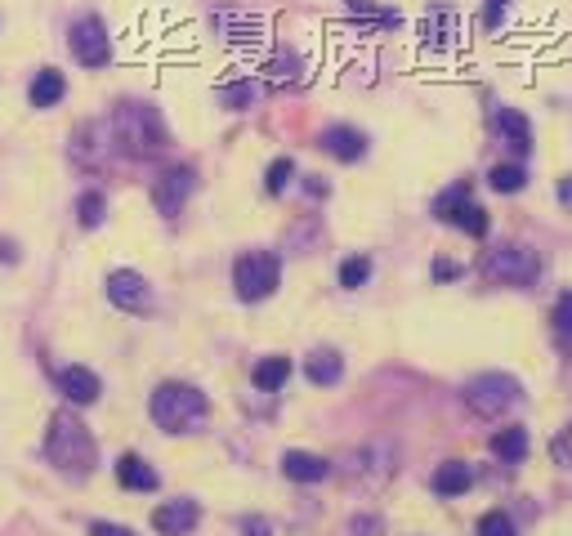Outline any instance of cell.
<instances>
[{
	"label": "cell",
	"instance_id": "6da1fadb",
	"mask_svg": "<svg viewBox=\"0 0 572 536\" xmlns=\"http://www.w3.org/2000/svg\"><path fill=\"white\" fill-rule=\"evenodd\" d=\"M108 134H112V148L121 157H135V161H148V157H161L170 148V130L161 121V112L143 99H126L112 108L108 117Z\"/></svg>",
	"mask_w": 572,
	"mask_h": 536
},
{
	"label": "cell",
	"instance_id": "7a4b0ae2",
	"mask_svg": "<svg viewBox=\"0 0 572 536\" xmlns=\"http://www.w3.org/2000/svg\"><path fill=\"white\" fill-rule=\"evenodd\" d=\"M148 416H152V425L166 429V434H197V429L211 420V398L197 385H188V380H166V385L152 389Z\"/></svg>",
	"mask_w": 572,
	"mask_h": 536
},
{
	"label": "cell",
	"instance_id": "3957f363",
	"mask_svg": "<svg viewBox=\"0 0 572 536\" xmlns=\"http://www.w3.org/2000/svg\"><path fill=\"white\" fill-rule=\"evenodd\" d=\"M45 456H50L54 469L72 478H85L94 469V456H99V443L85 429V420L76 411H54L50 429H45Z\"/></svg>",
	"mask_w": 572,
	"mask_h": 536
},
{
	"label": "cell",
	"instance_id": "277c9868",
	"mask_svg": "<svg viewBox=\"0 0 572 536\" xmlns=\"http://www.w3.org/2000/svg\"><path fill=\"white\" fill-rule=\"evenodd\" d=\"M483 277L497 286H514V291H528L541 277V255L523 242H501L483 255Z\"/></svg>",
	"mask_w": 572,
	"mask_h": 536
},
{
	"label": "cell",
	"instance_id": "5b68a950",
	"mask_svg": "<svg viewBox=\"0 0 572 536\" xmlns=\"http://www.w3.org/2000/svg\"><path fill=\"white\" fill-rule=\"evenodd\" d=\"M278 286H282V260L273 251H246V255H237V264H233V291H237V300L260 304V300H269Z\"/></svg>",
	"mask_w": 572,
	"mask_h": 536
},
{
	"label": "cell",
	"instance_id": "8992f818",
	"mask_svg": "<svg viewBox=\"0 0 572 536\" xmlns=\"http://www.w3.org/2000/svg\"><path fill=\"white\" fill-rule=\"evenodd\" d=\"M519 398H523V385L514 376H505V371H483V376H474L470 385H465V407H470L474 416H488V420H497L510 407H519Z\"/></svg>",
	"mask_w": 572,
	"mask_h": 536
},
{
	"label": "cell",
	"instance_id": "52a82bcc",
	"mask_svg": "<svg viewBox=\"0 0 572 536\" xmlns=\"http://www.w3.org/2000/svg\"><path fill=\"white\" fill-rule=\"evenodd\" d=\"M434 219H443V224H456L461 233L470 237H488V210L479 206V201L470 197V184H452L443 188V193L434 197Z\"/></svg>",
	"mask_w": 572,
	"mask_h": 536
},
{
	"label": "cell",
	"instance_id": "ba28073f",
	"mask_svg": "<svg viewBox=\"0 0 572 536\" xmlns=\"http://www.w3.org/2000/svg\"><path fill=\"white\" fill-rule=\"evenodd\" d=\"M68 50H72V59L81 63V67H108L112 59V36H108V27H103V18L99 14H81L72 23V32H68Z\"/></svg>",
	"mask_w": 572,
	"mask_h": 536
},
{
	"label": "cell",
	"instance_id": "9c48e42d",
	"mask_svg": "<svg viewBox=\"0 0 572 536\" xmlns=\"http://www.w3.org/2000/svg\"><path fill=\"white\" fill-rule=\"evenodd\" d=\"M193 184H197L193 166H170L166 175L152 184V206H157V215L161 219H175L179 210H184V201L193 197Z\"/></svg>",
	"mask_w": 572,
	"mask_h": 536
},
{
	"label": "cell",
	"instance_id": "30bf717a",
	"mask_svg": "<svg viewBox=\"0 0 572 536\" xmlns=\"http://www.w3.org/2000/svg\"><path fill=\"white\" fill-rule=\"evenodd\" d=\"M108 300L121 313H152V286L135 268H117V273H108Z\"/></svg>",
	"mask_w": 572,
	"mask_h": 536
},
{
	"label": "cell",
	"instance_id": "8fae6325",
	"mask_svg": "<svg viewBox=\"0 0 572 536\" xmlns=\"http://www.w3.org/2000/svg\"><path fill=\"white\" fill-rule=\"evenodd\" d=\"M202 523V505L188 501V496H175V501H161L157 510H152V528L161 536H188Z\"/></svg>",
	"mask_w": 572,
	"mask_h": 536
},
{
	"label": "cell",
	"instance_id": "7c38bea8",
	"mask_svg": "<svg viewBox=\"0 0 572 536\" xmlns=\"http://www.w3.org/2000/svg\"><path fill=\"white\" fill-rule=\"evenodd\" d=\"M318 148L331 152L336 161H345V166H354V161L367 157V134L358 126H327L318 134Z\"/></svg>",
	"mask_w": 572,
	"mask_h": 536
},
{
	"label": "cell",
	"instance_id": "4fadbf2b",
	"mask_svg": "<svg viewBox=\"0 0 572 536\" xmlns=\"http://www.w3.org/2000/svg\"><path fill=\"white\" fill-rule=\"evenodd\" d=\"M59 394L72 402V407H90V402H99L103 394V380L94 376L90 367H81V362H72V367L59 371Z\"/></svg>",
	"mask_w": 572,
	"mask_h": 536
},
{
	"label": "cell",
	"instance_id": "5bb4252c",
	"mask_svg": "<svg viewBox=\"0 0 572 536\" xmlns=\"http://www.w3.org/2000/svg\"><path fill=\"white\" fill-rule=\"evenodd\" d=\"M68 94V76L59 72V67H41V72L32 76V85H27V103L32 108H59V99Z\"/></svg>",
	"mask_w": 572,
	"mask_h": 536
},
{
	"label": "cell",
	"instance_id": "9a60e30c",
	"mask_svg": "<svg viewBox=\"0 0 572 536\" xmlns=\"http://www.w3.org/2000/svg\"><path fill=\"white\" fill-rule=\"evenodd\" d=\"M117 483L126 487V492H157L161 487V474L152 469L143 456L135 452H126V456H117Z\"/></svg>",
	"mask_w": 572,
	"mask_h": 536
},
{
	"label": "cell",
	"instance_id": "2e32d148",
	"mask_svg": "<svg viewBox=\"0 0 572 536\" xmlns=\"http://www.w3.org/2000/svg\"><path fill=\"white\" fill-rule=\"evenodd\" d=\"M304 376H309V385L331 389L345 380V358H340L336 349H313L309 358H304Z\"/></svg>",
	"mask_w": 572,
	"mask_h": 536
},
{
	"label": "cell",
	"instance_id": "e0dca14e",
	"mask_svg": "<svg viewBox=\"0 0 572 536\" xmlns=\"http://www.w3.org/2000/svg\"><path fill=\"white\" fill-rule=\"evenodd\" d=\"M421 41L429 50H447L456 41V14L447 5H429L425 9V23H421Z\"/></svg>",
	"mask_w": 572,
	"mask_h": 536
},
{
	"label": "cell",
	"instance_id": "ac0fdd59",
	"mask_svg": "<svg viewBox=\"0 0 572 536\" xmlns=\"http://www.w3.org/2000/svg\"><path fill=\"white\" fill-rule=\"evenodd\" d=\"M282 474L291 478V483H322V478L331 474V461L318 452H286L282 456Z\"/></svg>",
	"mask_w": 572,
	"mask_h": 536
},
{
	"label": "cell",
	"instance_id": "d6986e66",
	"mask_svg": "<svg viewBox=\"0 0 572 536\" xmlns=\"http://www.w3.org/2000/svg\"><path fill=\"white\" fill-rule=\"evenodd\" d=\"M429 487H434L438 496H465L474 487V469L465 461H443L434 469V478H429Z\"/></svg>",
	"mask_w": 572,
	"mask_h": 536
},
{
	"label": "cell",
	"instance_id": "ffe728a7",
	"mask_svg": "<svg viewBox=\"0 0 572 536\" xmlns=\"http://www.w3.org/2000/svg\"><path fill=\"white\" fill-rule=\"evenodd\" d=\"M286 380H291V358H282V353H269V358H260L251 367V385L260 394H278Z\"/></svg>",
	"mask_w": 572,
	"mask_h": 536
},
{
	"label": "cell",
	"instance_id": "44dd1931",
	"mask_svg": "<svg viewBox=\"0 0 572 536\" xmlns=\"http://www.w3.org/2000/svg\"><path fill=\"white\" fill-rule=\"evenodd\" d=\"M492 456H497V461H505V465H519V461H528V429L523 425H505V429H497V434H492Z\"/></svg>",
	"mask_w": 572,
	"mask_h": 536
},
{
	"label": "cell",
	"instance_id": "7402d4cb",
	"mask_svg": "<svg viewBox=\"0 0 572 536\" xmlns=\"http://www.w3.org/2000/svg\"><path fill=\"white\" fill-rule=\"evenodd\" d=\"M497 130H501V139L519 152V157H528V152H532V126H528V117H523L519 108H501L497 112Z\"/></svg>",
	"mask_w": 572,
	"mask_h": 536
},
{
	"label": "cell",
	"instance_id": "603a6c76",
	"mask_svg": "<svg viewBox=\"0 0 572 536\" xmlns=\"http://www.w3.org/2000/svg\"><path fill=\"white\" fill-rule=\"evenodd\" d=\"M103 219H108V197H103L99 188H85V193L76 197V224H81V228H99Z\"/></svg>",
	"mask_w": 572,
	"mask_h": 536
},
{
	"label": "cell",
	"instance_id": "cb8c5ba5",
	"mask_svg": "<svg viewBox=\"0 0 572 536\" xmlns=\"http://www.w3.org/2000/svg\"><path fill=\"white\" fill-rule=\"evenodd\" d=\"M488 184L497 188V193H523V184H528V170L523 166H510V161H501V166H492L488 170Z\"/></svg>",
	"mask_w": 572,
	"mask_h": 536
},
{
	"label": "cell",
	"instance_id": "d4e9b609",
	"mask_svg": "<svg viewBox=\"0 0 572 536\" xmlns=\"http://www.w3.org/2000/svg\"><path fill=\"white\" fill-rule=\"evenodd\" d=\"M550 327H555V340L572 353V291H564L555 300V313H550Z\"/></svg>",
	"mask_w": 572,
	"mask_h": 536
},
{
	"label": "cell",
	"instance_id": "484cf974",
	"mask_svg": "<svg viewBox=\"0 0 572 536\" xmlns=\"http://www.w3.org/2000/svg\"><path fill=\"white\" fill-rule=\"evenodd\" d=\"M219 99H224L228 112H246L255 103V85L251 81H228V85H219Z\"/></svg>",
	"mask_w": 572,
	"mask_h": 536
},
{
	"label": "cell",
	"instance_id": "4316f807",
	"mask_svg": "<svg viewBox=\"0 0 572 536\" xmlns=\"http://www.w3.org/2000/svg\"><path fill=\"white\" fill-rule=\"evenodd\" d=\"M367 282H371V260L367 255H349V260L340 264V286L358 291V286H367Z\"/></svg>",
	"mask_w": 572,
	"mask_h": 536
},
{
	"label": "cell",
	"instance_id": "83f0119b",
	"mask_svg": "<svg viewBox=\"0 0 572 536\" xmlns=\"http://www.w3.org/2000/svg\"><path fill=\"white\" fill-rule=\"evenodd\" d=\"M291 175H295V161H291V157H278L269 170H264V193H269V197H282L286 184H291Z\"/></svg>",
	"mask_w": 572,
	"mask_h": 536
},
{
	"label": "cell",
	"instance_id": "f1b7e54d",
	"mask_svg": "<svg viewBox=\"0 0 572 536\" xmlns=\"http://www.w3.org/2000/svg\"><path fill=\"white\" fill-rule=\"evenodd\" d=\"M479 536H519V528H514V519L505 510H488L479 519Z\"/></svg>",
	"mask_w": 572,
	"mask_h": 536
},
{
	"label": "cell",
	"instance_id": "f546056e",
	"mask_svg": "<svg viewBox=\"0 0 572 536\" xmlns=\"http://www.w3.org/2000/svg\"><path fill=\"white\" fill-rule=\"evenodd\" d=\"M550 452H555V461L564 465V469H572V420H568V425L555 434V443H550Z\"/></svg>",
	"mask_w": 572,
	"mask_h": 536
},
{
	"label": "cell",
	"instance_id": "4dcf8cb0",
	"mask_svg": "<svg viewBox=\"0 0 572 536\" xmlns=\"http://www.w3.org/2000/svg\"><path fill=\"white\" fill-rule=\"evenodd\" d=\"M349 532L354 536H380L385 532V523H380L376 514H358V519H349Z\"/></svg>",
	"mask_w": 572,
	"mask_h": 536
},
{
	"label": "cell",
	"instance_id": "1f68e13d",
	"mask_svg": "<svg viewBox=\"0 0 572 536\" xmlns=\"http://www.w3.org/2000/svg\"><path fill=\"white\" fill-rule=\"evenodd\" d=\"M90 536H135L126 523H108V519H94L90 523Z\"/></svg>",
	"mask_w": 572,
	"mask_h": 536
},
{
	"label": "cell",
	"instance_id": "d6a6232c",
	"mask_svg": "<svg viewBox=\"0 0 572 536\" xmlns=\"http://www.w3.org/2000/svg\"><path fill=\"white\" fill-rule=\"evenodd\" d=\"M242 536H273V528H269V519H260V514H246Z\"/></svg>",
	"mask_w": 572,
	"mask_h": 536
},
{
	"label": "cell",
	"instance_id": "836d02e7",
	"mask_svg": "<svg viewBox=\"0 0 572 536\" xmlns=\"http://www.w3.org/2000/svg\"><path fill=\"white\" fill-rule=\"evenodd\" d=\"M456 277H461L456 260H434V282H456Z\"/></svg>",
	"mask_w": 572,
	"mask_h": 536
},
{
	"label": "cell",
	"instance_id": "e575fe53",
	"mask_svg": "<svg viewBox=\"0 0 572 536\" xmlns=\"http://www.w3.org/2000/svg\"><path fill=\"white\" fill-rule=\"evenodd\" d=\"M501 14H505V0H488V5H483V27H492V32H497Z\"/></svg>",
	"mask_w": 572,
	"mask_h": 536
},
{
	"label": "cell",
	"instance_id": "d590c367",
	"mask_svg": "<svg viewBox=\"0 0 572 536\" xmlns=\"http://www.w3.org/2000/svg\"><path fill=\"white\" fill-rule=\"evenodd\" d=\"M559 201H564V206L572 210V175H564V179H559Z\"/></svg>",
	"mask_w": 572,
	"mask_h": 536
}]
</instances>
